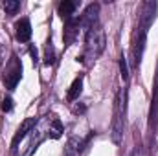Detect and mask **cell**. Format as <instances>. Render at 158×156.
I'll return each instance as SVG.
<instances>
[{
  "label": "cell",
  "mask_w": 158,
  "mask_h": 156,
  "mask_svg": "<svg viewBox=\"0 0 158 156\" xmlns=\"http://www.w3.org/2000/svg\"><path fill=\"white\" fill-rule=\"evenodd\" d=\"M119 72H121V77H123V81H127L129 79V68H127V61L121 57L119 59Z\"/></svg>",
  "instance_id": "cell-15"
},
{
  "label": "cell",
  "mask_w": 158,
  "mask_h": 156,
  "mask_svg": "<svg viewBox=\"0 0 158 156\" xmlns=\"http://www.w3.org/2000/svg\"><path fill=\"white\" fill-rule=\"evenodd\" d=\"M30 51H31V57H33V61H37V50L31 46V48H30Z\"/></svg>",
  "instance_id": "cell-18"
},
{
  "label": "cell",
  "mask_w": 158,
  "mask_h": 156,
  "mask_svg": "<svg viewBox=\"0 0 158 156\" xmlns=\"http://www.w3.org/2000/svg\"><path fill=\"white\" fill-rule=\"evenodd\" d=\"M11 109H13V99L11 97H4L2 99V110L4 112H11Z\"/></svg>",
  "instance_id": "cell-16"
},
{
  "label": "cell",
  "mask_w": 158,
  "mask_h": 156,
  "mask_svg": "<svg viewBox=\"0 0 158 156\" xmlns=\"http://www.w3.org/2000/svg\"><path fill=\"white\" fill-rule=\"evenodd\" d=\"M105 50V31L101 30V26H94L92 30L86 31V40H85V55L79 59V61H85V59H90V61H96L101 51Z\"/></svg>",
  "instance_id": "cell-1"
},
{
  "label": "cell",
  "mask_w": 158,
  "mask_h": 156,
  "mask_svg": "<svg viewBox=\"0 0 158 156\" xmlns=\"http://www.w3.org/2000/svg\"><path fill=\"white\" fill-rule=\"evenodd\" d=\"M98 13H99V4H90L86 7V11L81 15V28L85 31L92 30L98 24Z\"/></svg>",
  "instance_id": "cell-6"
},
{
  "label": "cell",
  "mask_w": 158,
  "mask_h": 156,
  "mask_svg": "<svg viewBox=\"0 0 158 156\" xmlns=\"http://www.w3.org/2000/svg\"><path fill=\"white\" fill-rule=\"evenodd\" d=\"M20 77H22V63H20V59L13 53L9 64H7L6 70H4L2 83L6 84L7 90H15V86H17V83L20 81Z\"/></svg>",
  "instance_id": "cell-3"
},
{
  "label": "cell",
  "mask_w": 158,
  "mask_h": 156,
  "mask_svg": "<svg viewBox=\"0 0 158 156\" xmlns=\"http://www.w3.org/2000/svg\"><path fill=\"white\" fill-rule=\"evenodd\" d=\"M145 39H147V28L143 26H136V31H134V37H132V50H131V55H132V64L138 68L140 66V61H142V55H143V48H145Z\"/></svg>",
  "instance_id": "cell-4"
},
{
  "label": "cell",
  "mask_w": 158,
  "mask_h": 156,
  "mask_svg": "<svg viewBox=\"0 0 158 156\" xmlns=\"http://www.w3.org/2000/svg\"><path fill=\"white\" fill-rule=\"evenodd\" d=\"M74 11H76V2H72V0H63V2L59 4V15L63 17L64 22L70 20V18H74Z\"/></svg>",
  "instance_id": "cell-10"
},
{
  "label": "cell",
  "mask_w": 158,
  "mask_h": 156,
  "mask_svg": "<svg viewBox=\"0 0 158 156\" xmlns=\"http://www.w3.org/2000/svg\"><path fill=\"white\" fill-rule=\"evenodd\" d=\"M158 121V68L155 76V86H153V99H151V110H149V125L151 129L156 127Z\"/></svg>",
  "instance_id": "cell-8"
},
{
  "label": "cell",
  "mask_w": 158,
  "mask_h": 156,
  "mask_svg": "<svg viewBox=\"0 0 158 156\" xmlns=\"http://www.w3.org/2000/svg\"><path fill=\"white\" fill-rule=\"evenodd\" d=\"M44 63H46V64H53V63H55V50H53L52 42L46 44V50H44Z\"/></svg>",
  "instance_id": "cell-14"
},
{
  "label": "cell",
  "mask_w": 158,
  "mask_h": 156,
  "mask_svg": "<svg viewBox=\"0 0 158 156\" xmlns=\"http://www.w3.org/2000/svg\"><path fill=\"white\" fill-rule=\"evenodd\" d=\"M123 116H125V90H119L116 94V105H114V119H112V142L119 145L123 140Z\"/></svg>",
  "instance_id": "cell-2"
},
{
  "label": "cell",
  "mask_w": 158,
  "mask_h": 156,
  "mask_svg": "<svg viewBox=\"0 0 158 156\" xmlns=\"http://www.w3.org/2000/svg\"><path fill=\"white\" fill-rule=\"evenodd\" d=\"M156 7H158L156 2H151V0H149V2H143L142 11H140V20H138V24L149 30V26H151V24H153V20H155Z\"/></svg>",
  "instance_id": "cell-7"
},
{
  "label": "cell",
  "mask_w": 158,
  "mask_h": 156,
  "mask_svg": "<svg viewBox=\"0 0 158 156\" xmlns=\"http://www.w3.org/2000/svg\"><path fill=\"white\" fill-rule=\"evenodd\" d=\"M35 125H37V117H28V119L22 121V125L17 129V132H15V136H13V140H11V151H17L19 143L26 138L28 132H31V129H33Z\"/></svg>",
  "instance_id": "cell-5"
},
{
  "label": "cell",
  "mask_w": 158,
  "mask_h": 156,
  "mask_svg": "<svg viewBox=\"0 0 158 156\" xmlns=\"http://www.w3.org/2000/svg\"><path fill=\"white\" fill-rule=\"evenodd\" d=\"M131 156H136V153H132V154H131Z\"/></svg>",
  "instance_id": "cell-19"
},
{
  "label": "cell",
  "mask_w": 158,
  "mask_h": 156,
  "mask_svg": "<svg viewBox=\"0 0 158 156\" xmlns=\"http://www.w3.org/2000/svg\"><path fill=\"white\" fill-rule=\"evenodd\" d=\"M48 136L53 138V140H57V138L63 136V123H61L57 117H53V119L50 121V125H48Z\"/></svg>",
  "instance_id": "cell-11"
},
{
  "label": "cell",
  "mask_w": 158,
  "mask_h": 156,
  "mask_svg": "<svg viewBox=\"0 0 158 156\" xmlns=\"http://www.w3.org/2000/svg\"><path fill=\"white\" fill-rule=\"evenodd\" d=\"M15 30H17V39L20 42H28L31 37V24L28 18H20L17 24H15Z\"/></svg>",
  "instance_id": "cell-9"
},
{
  "label": "cell",
  "mask_w": 158,
  "mask_h": 156,
  "mask_svg": "<svg viewBox=\"0 0 158 156\" xmlns=\"http://www.w3.org/2000/svg\"><path fill=\"white\" fill-rule=\"evenodd\" d=\"M19 7H20V2L19 0H6L4 2V9H6L7 15H15L19 11Z\"/></svg>",
  "instance_id": "cell-13"
},
{
  "label": "cell",
  "mask_w": 158,
  "mask_h": 156,
  "mask_svg": "<svg viewBox=\"0 0 158 156\" xmlns=\"http://www.w3.org/2000/svg\"><path fill=\"white\" fill-rule=\"evenodd\" d=\"M81 90H83V77L79 76V77L72 83V86H70V90H68V94H66V99H68V101H76L79 97V94H81Z\"/></svg>",
  "instance_id": "cell-12"
},
{
  "label": "cell",
  "mask_w": 158,
  "mask_h": 156,
  "mask_svg": "<svg viewBox=\"0 0 158 156\" xmlns=\"http://www.w3.org/2000/svg\"><path fill=\"white\" fill-rule=\"evenodd\" d=\"M72 110H74V114L85 112V105H74V107H72Z\"/></svg>",
  "instance_id": "cell-17"
}]
</instances>
